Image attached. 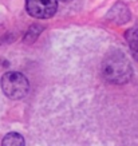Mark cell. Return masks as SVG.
Returning <instances> with one entry per match:
<instances>
[{
  "label": "cell",
  "mask_w": 138,
  "mask_h": 146,
  "mask_svg": "<svg viewBox=\"0 0 138 146\" xmlns=\"http://www.w3.org/2000/svg\"><path fill=\"white\" fill-rule=\"evenodd\" d=\"M63 1H66V0H63Z\"/></svg>",
  "instance_id": "obj_6"
},
{
  "label": "cell",
  "mask_w": 138,
  "mask_h": 146,
  "mask_svg": "<svg viewBox=\"0 0 138 146\" xmlns=\"http://www.w3.org/2000/svg\"><path fill=\"white\" fill-rule=\"evenodd\" d=\"M0 86L3 93L11 99H20L28 93L30 83L28 79L18 71H8L1 76Z\"/></svg>",
  "instance_id": "obj_2"
},
{
  "label": "cell",
  "mask_w": 138,
  "mask_h": 146,
  "mask_svg": "<svg viewBox=\"0 0 138 146\" xmlns=\"http://www.w3.org/2000/svg\"><path fill=\"white\" fill-rule=\"evenodd\" d=\"M58 8V0H26V11L32 18L48 19Z\"/></svg>",
  "instance_id": "obj_3"
},
{
  "label": "cell",
  "mask_w": 138,
  "mask_h": 146,
  "mask_svg": "<svg viewBox=\"0 0 138 146\" xmlns=\"http://www.w3.org/2000/svg\"><path fill=\"white\" fill-rule=\"evenodd\" d=\"M1 146H26V142H24L22 134L12 131V133L4 135L3 141H1Z\"/></svg>",
  "instance_id": "obj_5"
},
{
  "label": "cell",
  "mask_w": 138,
  "mask_h": 146,
  "mask_svg": "<svg viewBox=\"0 0 138 146\" xmlns=\"http://www.w3.org/2000/svg\"><path fill=\"white\" fill-rule=\"evenodd\" d=\"M103 75L111 83H126L131 76V66L122 54H114L105 59L102 66Z\"/></svg>",
  "instance_id": "obj_1"
},
{
  "label": "cell",
  "mask_w": 138,
  "mask_h": 146,
  "mask_svg": "<svg viewBox=\"0 0 138 146\" xmlns=\"http://www.w3.org/2000/svg\"><path fill=\"white\" fill-rule=\"evenodd\" d=\"M125 38L127 40V43H129L130 50H131L134 58H137V60H138V28L137 27L129 28L125 32Z\"/></svg>",
  "instance_id": "obj_4"
}]
</instances>
